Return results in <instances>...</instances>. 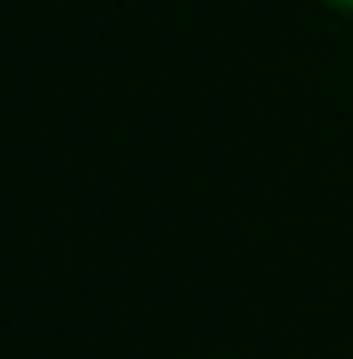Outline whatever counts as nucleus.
<instances>
[{"instance_id":"f257e3e1","label":"nucleus","mask_w":353,"mask_h":359,"mask_svg":"<svg viewBox=\"0 0 353 359\" xmlns=\"http://www.w3.org/2000/svg\"><path fill=\"white\" fill-rule=\"evenodd\" d=\"M312 6H324V12H335V18H353V0H312Z\"/></svg>"}]
</instances>
